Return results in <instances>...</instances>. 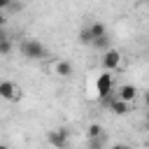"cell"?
Segmentation results:
<instances>
[{
    "mask_svg": "<svg viewBox=\"0 0 149 149\" xmlns=\"http://www.w3.org/2000/svg\"><path fill=\"white\" fill-rule=\"evenodd\" d=\"M19 51H21V56L26 61H42L47 56V47L40 40H21Z\"/></svg>",
    "mask_w": 149,
    "mask_h": 149,
    "instance_id": "obj_1",
    "label": "cell"
},
{
    "mask_svg": "<svg viewBox=\"0 0 149 149\" xmlns=\"http://www.w3.org/2000/svg\"><path fill=\"white\" fill-rule=\"evenodd\" d=\"M112 86H114V74L102 70V72L98 74V79H95V93H98V98L107 100L109 93H112Z\"/></svg>",
    "mask_w": 149,
    "mask_h": 149,
    "instance_id": "obj_2",
    "label": "cell"
},
{
    "mask_svg": "<svg viewBox=\"0 0 149 149\" xmlns=\"http://www.w3.org/2000/svg\"><path fill=\"white\" fill-rule=\"evenodd\" d=\"M47 142L54 147V149H65L68 142H70V133L68 128H54L47 133Z\"/></svg>",
    "mask_w": 149,
    "mask_h": 149,
    "instance_id": "obj_3",
    "label": "cell"
},
{
    "mask_svg": "<svg viewBox=\"0 0 149 149\" xmlns=\"http://www.w3.org/2000/svg\"><path fill=\"white\" fill-rule=\"evenodd\" d=\"M0 100H9V102L21 100V88H19V86H16L12 79L0 81Z\"/></svg>",
    "mask_w": 149,
    "mask_h": 149,
    "instance_id": "obj_4",
    "label": "cell"
},
{
    "mask_svg": "<svg viewBox=\"0 0 149 149\" xmlns=\"http://www.w3.org/2000/svg\"><path fill=\"white\" fill-rule=\"evenodd\" d=\"M102 68H105V72H116V70L121 68V51L112 47V49L102 56Z\"/></svg>",
    "mask_w": 149,
    "mask_h": 149,
    "instance_id": "obj_5",
    "label": "cell"
},
{
    "mask_svg": "<svg viewBox=\"0 0 149 149\" xmlns=\"http://www.w3.org/2000/svg\"><path fill=\"white\" fill-rule=\"evenodd\" d=\"M86 30H88V35H91V44H93L95 40H100V37H105V35H107V28H105V23H102V21H93V23H88V26H86Z\"/></svg>",
    "mask_w": 149,
    "mask_h": 149,
    "instance_id": "obj_6",
    "label": "cell"
},
{
    "mask_svg": "<svg viewBox=\"0 0 149 149\" xmlns=\"http://www.w3.org/2000/svg\"><path fill=\"white\" fill-rule=\"evenodd\" d=\"M135 95H137V88H135L133 84H123V86L116 91V98L123 100V102H128V105H130V100H135Z\"/></svg>",
    "mask_w": 149,
    "mask_h": 149,
    "instance_id": "obj_7",
    "label": "cell"
},
{
    "mask_svg": "<svg viewBox=\"0 0 149 149\" xmlns=\"http://www.w3.org/2000/svg\"><path fill=\"white\" fill-rule=\"evenodd\" d=\"M54 70H56V74H58V77H63V79H68V77H72V74H74V68H72V63H70V61H56Z\"/></svg>",
    "mask_w": 149,
    "mask_h": 149,
    "instance_id": "obj_8",
    "label": "cell"
},
{
    "mask_svg": "<svg viewBox=\"0 0 149 149\" xmlns=\"http://www.w3.org/2000/svg\"><path fill=\"white\" fill-rule=\"evenodd\" d=\"M107 105H109V109L116 114V116H123V114H128V102H123V100H119V98H107Z\"/></svg>",
    "mask_w": 149,
    "mask_h": 149,
    "instance_id": "obj_9",
    "label": "cell"
},
{
    "mask_svg": "<svg viewBox=\"0 0 149 149\" xmlns=\"http://www.w3.org/2000/svg\"><path fill=\"white\" fill-rule=\"evenodd\" d=\"M91 47H93V49H98V51H105V54H107V51L112 49V37H109V35H105V37L95 40V42H93Z\"/></svg>",
    "mask_w": 149,
    "mask_h": 149,
    "instance_id": "obj_10",
    "label": "cell"
},
{
    "mask_svg": "<svg viewBox=\"0 0 149 149\" xmlns=\"http://www.w3.org/2000/svg\"><path fill=\"white\" fill-rule=\"evenodd\" d=\"M105 133H102V126L100 123H91L88 126V130H86V137L88 140H98V137H102Z\"/></svg>",
    "mask_w": 149,
    "mask_h": 149,
    "instance_id": "obj_11",
    "label": "cell"
},
{
    "mask_svg": "<svg viewBox=\"0 0 149 149\" xmlns=\"http://www.w3.org/2000/svg\"><path fill=\"white\" fill-rule=\"evenodd\" d=\"M12 49H14L12 40H2V42H0V56H9V54H12Z\"/></svg>",
    "mask_w": 149,
    "mask_h": 149,
    "instance_id": "obj_12",
    "label": "cell"
},
{
    "mask_svg": "<svg viewBox=\"0 0 149 149\" xmlns=\"http://www.w3.org/2000/svg\"><path fill=\"white\" fill-rule=\"evenodd\" d=\"M105 142H107V137L102 135V137H98V140H88V149H102L105 147Z\"/></svg>",
    "mask_w": 149,
    "mask_h": 149,
    "instance_id": "obj_13",
    "label": "cell"
},
{
    "mask_svg": "<svg viewBox=\"0 0 149 149\" xmlns=\"http://www.w3.org/2000/svg\"><path fill=\"white\" fill-rule=\"evenodd\" d=\"M9 5H12V0H0V12H7Z\"/></svg>",
    "mask_w": 149,
    "mask_h": 149,
    "instance_id": "obj_14",
    "label": "cell"
},
{
    "mask_svg": "<svg viewBox=\"0 0 149 149\" xmlns=\"http://www.w3.org/2000/svg\"><path fill=\"white\" fill-rule=\"evenodd\" d=\"M109 149H130V147H128V144H123V142H116V144H112Z\"/></svg>",
    "mask_w": 149,
    "mask_h": 149,
    "instance_id": "obj_15",
    "label": "cell"
},
{
    "mask_svg": "<svg viewBox=\"0 0 149 149\" xmlns=\"http://www.w3.org/2000/svg\"><path fill=\"white\" fill-rule=\"evenodd\" d=\"M7 26V16H5V12H0V28H5Z\"/></svg>",
    "mask_w": 149,
    "mask_h": 149,
    "instance_id": "obj_16",
    "label": "cell"
},
{
    "mask_svg": "<svg viewBox=\"0 0 149 149\" xmlns=\"http://www.w3.org/2000/svg\"><path fill=\"white\" fill-rule=\"evenodd\" d=\"M2 40H9V35H7L5 28H0V42H2Z\"/></svg>",
    "mask_w": 149,
    "mask_h": 149,
    "instance_id": "obj_17",
    "label": "cell"
},
{
    "mask_svg": "<svg viewBox=\"0 0 149 149\" xmlns=\"http://www.w3.org/2000/svg\"><path fill=\"white\" fill-rule=\"evenodd\" d=\"M144 102H147V109H149V91L144 93Z\"/></svg>",
    "mask_w": 149,
    "mask_h": 149,
    "instance_id": "obj_18",
    "label": "cell"
},
{
    "mask_svg": "<svg viewBox=\"0 0 149 149\" xmlns=\"http://www.w3.org/2000/svg\"><path fill=\"white\" fill-rule=\"evenodd\" d=\"M0 149H9V147H7V144H0Z\"/></svg>",
    "mask_w": 149,
    "mask_h": 149,
    "instance_id": "obj_19",
    "label": "cell"
},
{
    "mask_svg": "<svg viewBox=\"0 0 149 149\" xmlns=\"http://www.w3.org/2000/svg\"><path fill=\"white\" fill-rule=\"evenodd\" d=\"M144 116H147V123H149V109H147V114H144Z\"/></svg>",
    "mask_w": 149,
    "mask_h": 149,
    "instance_id": "obj_20",
    "label": "cell"
}]
</instances>
